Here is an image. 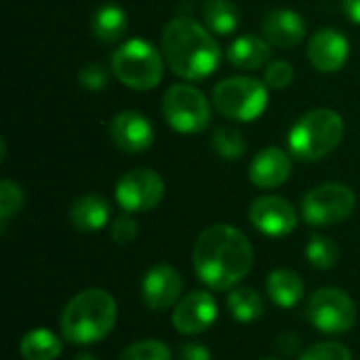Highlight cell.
<instances>
[{
	"mask_svg": "<svg viewBox=\"0 0 360 360\" xmlns=\"http://www.w3.org/2000/svg\"><path fill=\"white\" fill-rule=\"evenodd\" d=\"M253 259L249 238L228 224H215L202 230L192 253L196 276L215 291L234 289L251 272Z\"/></svg>",
	"mask_w": 360,
	"mask_h": 360,
	"instance_id": "1",
	"label": "cell"
},
{
	"mask_svg": "<svg viewBox=\"0 0 360 360\" xmlns=\"http://www.w3.org/2000/svg\"><path fill=\"white\" fill-rule=\"evenodd\" d=\"M162 55L171 72L186 80L211 76L221 61V51L213 34L190 17H175L165 25Z\"/></svg>",
	"mask_w": 360,
	"mask_h": 360,
	"instance_id": "2",
	"label": "cell"
},
{
	"mask_svg": "<svg viewBox=\"0 0 360 360\" xmlns=\"http://www.w3.org/2000/svg\"><path fill=\"white\" fill-rule=\"evenodd\" d=\"M116 300L103 289L76 293L63 308L59 327L61 335L74 346H89L103 340L116 325Z\"/></svg>",
	"mask_w": 360,
	"mask_h": 360,
	"instance_id": "3",
	"label": "cell"
},
{
	"mask_svg": "<svg viewBox=\"0 0 360 360\" xmlns=\"http://www.w3.org/2000/svg\"><path fill=\"white\" fill-rule=\"evenodd\" d=\"M346 124L335 110L316 108L306 112L289 133V150L295 158L314 162L329 156L344 139Z\"/></svg>",
	"mask_w": 360,
	"mask_h": 360,
	"instance_id": "4",
	"label": "cell"
},
{
	"mask_svg": "<svg viewBox=\"0 0 360 360\" xmlns=\"http://www.w3.org/2000/svg\"><path fill=\"white\" fill-rule=\"evenodd\" d=\"M112 72L127 89L150 91L162 80L165 59L148 40L131 38L114 51Z\"/></svg>",
	"mask_w": 360,
	"mask_h": 360,
	"instance_id": "5",
	"label": "cell"
},
{
	"mask_svg": "<svg viewBox=\"0 0 360 360\" xmlns=\"http://www.w3.org/2000/svg\"><path fill=\"white\" fill-rule=\"evenodd\" d=\"M213 103L221 116L238 122L259 118L268 108V86L249 76H232L213 89Z\"/></svg>",
	"mask_w": 360,
	"mask_h": 360,
	"instance_id": "6",
	"label": "cell"
},
{
	"mask_svg": "<svg viewBox=\"0 0 360 360\" xmlns=\"http://www.w3.org/2000/svg\"><path fill=\"white\" fill-rule=\"evenodd\" d=\"M162 116L173 131L181 135H194L209 127L211 105L205 93L196 86L173 84L162 97Z\"/></svg>",
	"mask_w": 360,
	"mask_h": 360,
	"instance_id": "7",
	"label": "cell"
},
{
	"mask_svg": "<svg viewBox=\"0 0 360 360\" xmlns=\"http://www.w3.org/2000/svg\"><path fill=\"white\" fill-rule=\"evenodd\" d=\"M356 207L354 192L344 184H321L312 188L302 200V215L306 224L325 228L335 226L352 215Z\"/></svg>",
	"mask_w": 360,
	"mask_h": 360,
	"instance_id": "8",
	"label": "cell"
},
{
	"mask_svg": "<svg viewBox=\"0 0 360 360\" xmlns=\"http://www.w3.org/2000/svg\"><path fill=\"white\" fill-rule=\"evenodd\" d=\"M308 323L329 335L346 333L356 323V306L342 289H319L306 304Z\"/></svg>",
	"mask_w": 360,
	"mask_h": 360,
	"instance_id": "9",
	"label": "cell"
},
{
	"mask_svg": "<svg viewBox=\"0 0 360 360\" xmlns=\"http://www.w3.org/2000/svg\"><path fill=\"white\" fill-rule=\"evenodd\" d=\"M165 198V181L152 169H133L116 184V200L127 213H146Z\"/></svg>",
	"mask_w": 360,
	"mask_h": 360,
	"instance_id": "10",
	"label": "cell"
},
{
	"mask_svg": "<svg viewBox=\"0 0 360 360\" xmlns=\"http://www.w3.org/2000/svg\"><path fill=\"white\" fill-rule=\"evenodd\" d=\"M251 224L266 236L283 238L297 228V211L283 196H259L249 209Z\"/></svg>",
	"mask_w": 360,
	"mask_h": 360,
	"instance_id": "11",
	"label": "cell"
},
{
	"mask_svg": "<svg viewBox=\"0 0 360 360\" xmlns=\"http://www.w3.org/2000/svg\"><path fill=\"white\" fill-rule=\"evenodd\" d=\"M181 274L169 264H158L146 272L141 283V297L150 310L162 312L171 306H177L181 300Z\"/></svg>",
	"mask_w": 360,
	"mask_h": 360,
	"instance_id": "12",
	"label": "cell"
},
{
	"mask_svg": "<svg viewBox=\"0 0 360 360\" xmlns=\"http://www.w3.org/2000/svg\"><path fill=\"white\" fill-rule=\"evenodd\" d=\"M217 319L215 297L207 291H192L181 297L173 310V325L184 335H198L207 331Z\"/></svg>",
	"mask_w": 360,
	"mask_h": 360,
	"instance_id": "13",
	"label": "cell"
},
{
	"mask_svg": "<svg viewBox=\"0 0 360 360\" xmlns=\"http://www.w3.org/2000/svg\"><path fill=\"white\" fill-rule=\"evenodd\" d=\"M110 137L122 152L141 154L154 143V127L141 112L127 110L112 118Z\"/></svg>",
	"mask_w": 360,
	"mask_h": 360,
	"instance_id": "14",
	"label": "cell"
},
{
	"mask_svg": "<svg viewBox=\"0 0 360 360\" xmlns=\"http://www.w3.org/2000/svg\"><path fill=\"white\" fill-rule=\"evenodd\" d=\"M350 55L348 38L333 27H323L308 40V59L314 70L323 74H331L344 68Z\"/></svg>",
	"mask_w": 360,
	"mask_h": 360,
	"instance_id": "15",
	"label": "cell"
},
{
	"mask_svg": "<svg viewBox=\"0 0 360 360\" xmlns=\"http://www.w3.org/2000/svg\"><path fill=\"white\" fill-rule=\"evenodd\" d=\"M291 175V158L281 148H264L255 154L249 167V179L262 190L281 188Z\"/></svg>",
	"mask_w": 360,
	"mask_h": 360,
	"instance_id": "16",
	"label": "cell"
},
{
	"mask_svg": "<svg viewBox=\"0 0 360 360\" xmlns=\"http://www.w3.org/2000/svg\"><path fill=\"white\" fill-rule=\"evenodd\" d=\"M262 30L266 40L278 49H293L306 36V23L302 15L291 8H276L268 13L262 23Z\"/></svg>",
	"mask_w": 360,
	"mask_h": 360,
	"instance_id": "17",
	"label": "cell"
},
{
	"mask_svg": "<svg viewBox=\"0 0 360 360\" xmlns=\"http://www.w3.org/2000/svg\"><path fill=\"white\" fill-rule=\"evenodd\" d=\"M110 219V205L99 194H84L74 200L70 209V221L80 232H97Z\"/></svg>",
	"mask_w": 360,
	"mask_h": 360,
	"instance_id": "18",
	"label": "cell"
},
{
	"mask_svg": "<svg viewBox=\"0 0 360 360\" xmlns=\"http://www.w3.org/2000/svg\"><path fill=\"white\" fill-rule=\"evenodd\" d=\"M270 53L272 51L268 40L253 34H245L228 46V61L238 70H259L268 65Z\"/></svg>",
	"mask_w": 360,
	"mask_h": 360,
	"instance_id": "19",
	"label": "cell"
},
{
	"mask_svg": "<svg viewBox=\"0 0 360 360\" xmlns=\"http://www.w3.org/2000/svg\"><path fill=\"white\" fill-rule=\"evenodd\" d=\"M91 27H93V34L97 40H101L105 44H114L127 34L129 17H127L124 8L118 4H103L95 11Z\"/></svg>",
	"mask_w": 360,
	"mask_h": 360,
	"instance_id": "20",
	"label": "cell"
},
{
	"mask_svg": "<svg viewBox=\"0 0 360 360\" xmlns=\"http://www.w3.org/2000/svg\"><path fill=\"white\" fill-rule=\"evenodd\" d=\"M270 300L281 308H293L304 297V281L293 270H274L266 283Z\"/></svg>",
	"mask_w": 360,
	"mask_h": 360,
	"instance_id": "21",
	"label": "cell"
},
{
	"mask_svg": "<svg viewBox=\"0 0 360 360\" xmlns=\"http://www.w3.org/2000/svg\"><path fill=\"white\" fill-rule=\"evenodd\" d=\"M202 21L209 27V32L230 36L240 23V13L236 4L230 0H207L202 4Z\"/></svg>",
	"mask_w": 360,
	"mask_h": 360,
	"instance_id": "22",
	"label": "cell"
},
{
	"mask_svg": "<svg viewBox=\"0 0 360 360\" xmlns=\"http://www.w3.org/2000/svg\"><path fill=\"white\" fill-rule=\"evenodd\" d=\"M19 350L25 360H57L61 354V340L49 329L38 327L23 335Z\"/></svg>",
	"mask_w": 360,
	"mask_h": 360,
	"instance_id": "23",
	"label": "cell"
},
{
	"mask_svg": "<svg viewBox=\"0 0 360 360\" xmlns=\"http://www.w3.org/2000/svg\"><path fill=\"white\" fill-rule=\"evenodd\" d=\"M228 310L240 323H253L264 314V297L249 287H240L230 291L228 295Z\"/></svg>",
	"mask_w": 360,
	"mask_h": 360,
	"instance_id": "24",
	"label": "cell"
},
{
	"mask_svg": "<svg viewBox=\"0 0 360 360\" xmlns=\"http://www.w3.org/2000/svg\"><path fill=\"white\" fill-rule=\"evenodd\" d=\"M211 143H213L215 154L226 160H236L247 152V141H245L243 133L234 127H219L213 133Z\"/></svg>",
	"mask_w": 360,
	"mask_h": 360,
	"instance_id": "25",
	"label": "cell"
},
{
	"mask_svg": "<svg viewBox=\"0 0 360 360\" xmlns=\"http://www.w3.org/2000/svg\"><path fill=\"white\" fill-rule=\"evenodd\" d=\"M306 257L308 262L319 268V270H329L338 264L340 259V249L338 245L329 238V236H323V234H314L310 240H308V247H306Z\"/></svg>",
	"mask_w": 360,
	"mask_h": 360,
	"instance_id": "26",
	"label": "cell"
},
{
	"mask_svg": "<svg viewBox=\"0 0 360 360\" xmlns=\"http://www.w3.org/2000/svg\"><path fill=\"white\" fill-rule=\"evenodd\" d=\"M118 360H171V350L160 340H141L127 346Z\"/></svg>",
	"mask_w": 360,
	"mask_h": 360,
	"instance_id": "27",
	"label": "cell"
},
{
	"mask_svg": "<svg viewBox=\"0 0 360 360\" xmlns=\"http://www.w3.org/2000/svg\"><path fill=\"white\" fill-rule=\"evenodd\" d=\"M23 202H25V196H23V190L19 188V184L4 179L0 184V219H2V224L8 221L13 215H17L23 209Z\"/></svg>",
	"mask_w": 360,
	"mask_h": 360,
	"instance_id": "28",
	"label": "cell"
},
{
	"mask_svg": "<svg viewBox=\"0 0 360 360\" xmlns=\"http://www.w3.org/2000/svg\"><path fill=\"white\" fill-rule=\"evenodd\" d=\"M295 78V70L289 61H270L264 72V82L268 89L281 91L287 89Z\"/></svg>",
	"mask_w": 360,
	"mask_h": 360,
	"instance_id": "29",
	"label": "cell"
},
{
	"mask_svg": "<svg viewBox=\"0 0 360 360\" xmlns=\"http://www.w3.org/2000/svg\"><path fill=\"white\" fill-rule=\"evenodd\" d=\"M300 360H352V354L346 346L333 344V342H323L310 346Z\"/></svg>",
	"mask_w": 360,
	"mask_h": 360,
	"instance_id": "30",
	"label": "cell"
},
{
	"mask_svg": "<svg viewBox=\"0 0 360 360\" xmlns=\"http://www.w3.org/2000/svg\"><path fill=\"white\" fill-rule=\"evenodd\" d=\"M108 80H110L108 70H105L101 63H97V61L84 65V68L78 72V82H80V86L86 89V91H101V89L108 86Z\"/></svg>",
	"mask_w": 360,
	"mask_h": 360,
	"instance_id": "31",
	"label": "cell"
},
{
	"mask_svg": "<svg viewBox=\"0 0 360 360\" xmlns=\"http://www.w3.org/2000/svg\"><path fill=\"white\" fill-rule=\"evenodd\" d=\"M110 234L116 245H129L137 238V221L131 215H118L112 221Z\"/></svg>",
	"mask_w": 360,
	"mask_h": 360,
	"instance_id": "32",
	"label": "cell"
},
{
	"mask_svg": "<svg viewBox=\"0 0 360 360\" xmlns=\"http://www.w3.org/2000/svg\"><path fill=\"white\" fill-rule=\"evenodd\" d=\"M179 360H213L211 359V352L202 346V344H186L181 350H179Z\"/></svg>",
	"mask_w": 360,
	"mask_h": 360,
	"instance_id": "33",
	"label": "cell"
},
{
	"mask_svg": "<svg viewBox=\"0 0 360 360\" xmlns=\"http://www.w3.org/2000/svg\"><path fill=\"white\" fill-rule=\"evenodd\" d=\"M276 346H278L283 352L291 354V352H295V350H297V346H300V340H297L295 335H291V333H283V335L278 338Z\"/></svg>",
	"mask_w": 360,
	"mask_h": 360,
	"instance_id": "34",
	"label": "cell"
},
{
	"mask_svg": "<svg viewBox=\"0 0 360 360\" xmlns=\"http://www.w3.org/2000/svg\"><path fill=\"white\" fill-rule=\"evenodd\" d=\"M344 11L354 23L360 25V0H344Z\"/></svg>",
	"mask_w": 360,
	"mask_h": 360,
	"instance_id": "35",
	"label": "cell"
},
{
	"mask_svg": "<svg viewBox=\"0 0 360 360\" xmlns=\"http://www.w3.org/2000/svg\"><path fill=\"white\" fill-rule=\"evenodd\" d=\"M74 360H97V359H95L93 354H89V352H84V354H78Z\"/></svg>",
	"mask_w": 360,
	"mask_h": 360,
	"instance_id": "36",
	"label": "cell"
},
{
	"mask_svg": "<svg viewBox=\"0 0 360 360\" xmlns=\"http://www.w3.org/2000/svg\"><path fill=\"white\" fill-rule=\"evenodd\" d=\"M262 360H281V359H274V356H270V359H262Z\"/></svg>",
	"mask_w": 360,
	"mask_h": 360,
	"instance_id": "37",
	"label": "cell"
}]
</instances>
